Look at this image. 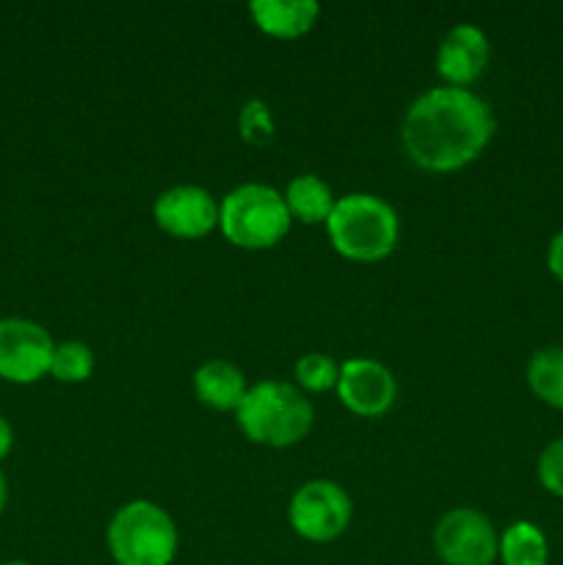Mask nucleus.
I'll use <instances>...</instances> for the list:
<instances>
[{"mask_svg":"<svg viewBox=\"0 0 563 565\" xmlns=\"http://www.w3.org/2000/svg\"><path fill=\"white\" fill-rule=\"evenodd\" d=\"M497 130L491 105L469 88H428L408 105L401 125L403 152L425 171H456L472 163Z\"/></svg>","mask_w":563,"mask_h":565,"instance_id":"obj_1","label":"nucleus"},{"mask_svg":"<svg viewBox=\"0 0 563 565\" xmlns=\"http://www.w3.org/2000/svg\"><path fill=\"white\" fill-rule=\"evenodd\" d=\"M331 246L353 263H379L397 246L401 221L392 204L373 193H348L337 199L329 221Z\"/></svg>","mask_w":563,"mask_h":565,"instance_id":"obj_2","label":"nucleus"},{"mask_svg":"<svg viewBox=\"0 0 563 565\" xmlns=\"http://www.w3.org/2000/svg\"><path fill=\"white\" fill-rule=\"evenodd\" d=\"M237 425L254 445L293 447L312 428V403L285 381H259L237 406Z\"/></svg>","mask_w":563,"mask_h":565,"instance_id":"obj_3","label":"nucleus"},{"mask_svg":"<svg viewBox=\"0 0 563 565\" xmlns=\"http://www.w3.org/2000/svg\"><path fill=\"white\" fill-rule=\"evenodd\" d=\"M290 221L285 196L263 182L232 188L219 204L221 232L237 248L259 252V248L276 246L290 230Z\"/></svg>","mask_w":563,"mask_h":565,"instance_id":"obj_4","label":"nucleus"},{"mask_svg":"<svg viewBox=\"0 0 563 565\" xmlns=\"http://www.w3.org/2000/svg\"><path fill=\"white\" fill-rule=\"evenodd\" d=\"M108 552L116 565H171L177 557V524L160 505L132 500L108 524Z\"/></svg>","mask_w":563,"mask_h":565,"instance_id":"obj_5","label":"nucleus"},{"mask_svg":"<svg viewBox=\"0 0 563 565\" xmlns=\"http://www.w3.org/2000/svg\"><path fill=\"white\" fill-rule=\"evenodd\" d=\"M290 527L312 544L340 539L351 524V497L334 480H309L290 500Z\"/></svg>","mask_w":563,"mask_h":565,"instance_id":"obj_6","label":"nucleus"},{"mask_svg":"<svg viewBox=\"0 0 563 565\" xmlns=\"http://www.w3.org/2000/svg\"><path fill=\"white\" fill-rule=\"evenodd\" d=\"M434 550L445 565H491L500 552V539L484 513L453 508L436 522Z\"/></svg>","mask_w":563,"mask_h":565,"instance_id":"obj_7","label":"nucleus"},{"mask_svg":"<svg viewBox=\"0 0 563 565\" xmlns=\"http://www.w3.org/2000/svg\"><path fill=\"white\" fill-rule=\"evenodd\" d=\"M55 342L47 329L25 318L0 320V379L33 384L50 373Z\"/></svg>","mask_w":563,"mask_h":565,"instance_id":"obj_8","label":"nucleus"},{"mask_svg":"<svg viewBox=\"0 0 563 565\" xmlns=\"http://www.w3.org/2000/svg\"><path fill=\"white\" fill-rule=\"evenodd\" d=\"M155 221L169 235L199 241L219 226V204L199 185H174L155 199Z\"/></svg>","mask_w":563,"mask_h":565,"instance_id":"obj_9","label":"nucleus"},{"mask_svg":"<svg viewBox=\"0 0 563 565\" xmlns=\"http://www.w3.org/2000/svg\"><path fill=\"white\" fill-rule=\"evenodd\" d=\"M337 395L357 417H381L397 397L395 375L375 359H348L340 367Z\"/></svg>","mask_w":563,"mask_h":565,"instance_id":"obj_10","label":"nucleus"},{"mask_svg":"<svg viewBox=\"0 0 563 565\" xmlns=\"http://www.w3.org/2000/svg\"><path fill=\"white\" fill-rule=\"evenodd\" d=\"M491 47L486 33L472 22H461L442 36L436 50V72L445 77L447 86L464 88L484 75Z\"/></svg>","mask_w":563,"mask_h":565,"instance_id":"obj_11","label":"nucleus"},{"mask_svg":"<svg viewBox=\"0 0 563 565\" xmlns=\"http://www.w3.org/2000/svg\"><path fill=\"white\" fill-rule=\"evenodd\" d=\"M259 31L276 39H298L318 22L320 6L315 0H254L248 6Z\"/></svg>","mask_w":563,"mask_h":565,"instance_id":"obj_12","label":"nucleus"},{"mask_svg":"<svg viewBox=\"0 0 563 565\" xmlns=\"http://www.w3.org/2000/svg\"><path fill=\"white\" fill-rule=\"evenodd\" d=\"M193 390L204 406L215 412H237L246 397V375L224 359H210L193 373Z\"/></svg>","mask_w":563,"mask_h":565,"instance_id":"obj_13","label":"nucleus"},{"mask_svg":"<svg viewBox=\"0 0 563 565\" xmlns=\"http://www.w3.org/2000/svg\"><path fill=\"white\" fill-rule=\"evenodd\" d=\"M285 204L290 210V218L304 221V224H326L337 199L318 174H298L287 185Z\"/></svg>","mask_w":563,"mask_h":565,"instance_id":"obj_14","label":"nucleus"},{"mask_svg":"<svg viewBox=\"0 0 563 565\" xmlns=\"http://www.w3.org/2000/svg\"><path fill=\"white\" fill-rule=\"evenodd\" d=\"M528 384L539 401L563 412V345L541 348L528 364Z\"/></svg>","mask_w":563,"mask_h":565,"instance_id":"obj_15","label":"nucleus"},{"mask_svg":"<svg viewBox=\"0 0 563 565\" xmlns=\"http://www.w3.org/2000/svg\"><path fill=\"white\" fill-rule=\"evenodd\" d=\"M502 565H546L550 563V546L544 533L533 522H513L500 539Z\"/></svg>","mask_w":563,"mask_h":565,"instance_id":"obj_16","label":"nucleus"},{"mask_svg":"<svg viewBox=\"0 0 563 565\" xmlns=\"http://www.w3.org/2000/svg\"><path fill=\"white\" fill-rule=\"evenodd\" d=\"M94 370V353L86 342H61L53 351V362H50V375L61 384H81L92 375Z\"/></svg>","mask_w":563,"mask_h":565,"instance_id":"obj_17","label":"nucleus"},{"mask_svg":"<svg viewBox=\"0 0 563 565\" xmlns=\"http://www.w3.org/2000/svg\"><path fill=\"white\" fill-rule=\"evenodd\" d=\"M337 379H340V367L326 353H307L296 362V381L304 390L326 392L337 386Z\"/></svg>","mask_w":563,"mask_h":565,"instance_id":"obj_18","label":"nucleus"},{"mask_svg":"<svg viewBox=\"0 0 563 565\" xmlns=\"http://www.w3.org/2000/svg\"><path fill=\"white\" fill-rule=\"evenodd\" d=\"M237 127H241L243 141L254 143V147H263L274 138V116H270V108L263 99H248L243 105L241 116H237Z\"/></svg>","mask_w":563,"mask_h":565,"instance_id":"obj_19","label":"nucleus"},{"mask_svg":"<svg viewBox=\"0 0 563 565\" xmlns=\"http://www.w3.org/2000/svg\"><path fill=\"white\" fill-rule=\"evenodd\" d=\"M535 469H539L541 486H544L550 494L563 497V439L550 441V445L541 450Z\"/></svg>","mask_w":563,"mask_h":565,"instance_id":"obj_20","label":"nucleus"},{"mask_svg":"<svg viewBox=\"0 0 563 565\" xmlns=\"http://www.w3.org/2000/svg\"><path fill=\"white\" fill-rule=\"evenodd\" d=\"M546 268L552 270L557 281H563V232H557L546 248Z\"/></svg>","mask_w":563,"mask_h":565,"instance_id":"obj_21","label":"nucleus"},{"mask_svg":"<svg viewBox=\"0 0 563 565\" xmlns=\"http://www.w3.org/2000/svg\"><path fill=\"white\" fill-rule=\"evenodd\" d=\"M11 447H14V428L9 425V419L0 417V461L9 456Z\"/></svg>","mask_w":563,"mask_h":565,"instance_id":"obj_22","label":"nucleus"},{"mask_svg":"<svg viewBox=\"0 0 563 565\" xmlns=\"http://www.w3.org/2000/svg\"><path fill=\"white\" fill-rule=\"evenodd\" d=\"M6 500H9V483H6V475L3 469H0V513H3Z\"/></svg>","mask_w":563,"mask_h":565,"instance_id":"obj_23","label":"nucleus"},{"mask_svg":"<svg viewBox=\"0 0 563 565\" xmlns=\"http://www.w3.org/2000/svg\"><path fill=\"white\" fill-rule=\"evenodd\" d=\"M3 565H31V563H25V561H11V563H3Z\"/></svg>","mask_w":563,"mask_h":565,"instance_id":"obj_24","label":"nucleus"}]
</instances>
